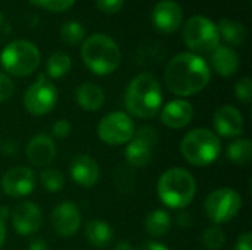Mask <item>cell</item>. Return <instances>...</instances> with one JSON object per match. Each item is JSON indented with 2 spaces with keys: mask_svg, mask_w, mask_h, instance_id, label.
<instances>
[{
  "mask_svg": "<svg viewBox=\"0 0 252 250\" xmlns=\"http://www.w3.org/2000/svg\"><path fill=\"white\" fill-rule=\"evenodd\" d=\"M96 4L105 13H117L121 10L124 0H96Z\"/></svg>",
  "mask_w": 252,
  "mask_h": 250,
  "instance_id": "d590c367",
  "label": "cell"
},
{
  "mask_svg": "<svg viewBox=\"0 0 252 250\" xmlns=\"http://www.w3.org/2000/svg\"><path fill=\"white\" fill-rule=\"evenodd\" d=\"M195 109L190 102L183 99H176L168 102L164 108H161V121L165 127L179 130L190 124L193 119Z\"/></svg>",
  "mask_w": 252,
  "mask_h": 250,
  "instance_id": "2e32d148",
  "label": "cell"
},
{
  "mask_svg": "<svg viewBox=\"0 0 252 250\" xmlns=\"http://www.w3.org/2000/svg\"><path fill=\"white\" fill-rule=\"evenodd\" d=\"M154 147L145 144L137 139H131V141L126 147V161L133 168H143L152 159Z\"/></svg>",
  "mask_w": 252,
  "mask_h": 250,
  "instance_id": "603a6c76",
  "label": "cell"
},
{
  "mask_svg": "<svg viewBox=\"0 0 252 250\" xmlns=\"http://www.w3.org/2000/svg\"><path fill=\"white\" fill-rule=\"evenodd\" d=\"M16 152H18V146H16L15 141H12V140L3 141V144H1V153H3V155H6V156H13Z\"/></svg>",
  "mask_w": 252,
  "mask_h": 250,
  "instance_id": "f35d334b",
  "label": "cell"
},
{
  "mask_svg": "<svg viewBox=\"0 0 252 250\" xmlns=\"http://www.w3.org/2000/svg\"><path fill=\"white\" fill-rule=\"evenodd\" d=\"M4 239H6V225H4V221L0 218V249L4 243Z\"/></svg>",
  "mask_w": 252,
  "mask_h": 250,
  "instance_id": "ee69618b",
  "label": "cell"
},
{
  "mask_svg": "<svg viewBox=\"0 0 252 250\" xmlns=\"http://www.w3.org/2000/svg\"><path fill=\"white\" fill-rule=\"evenodd\" d=\"M75 99H77V103L84 111L94 112V111L102 109L105 103V93L94 83H83L75 90Z\"/></svg>",
  "mask_w": 252,
  "mask_h": 250,
  "instance_id": "ffe728a7",
  "label": "cell"
},
{
  "mask_svg": "<svg viewBox=\"0 0 252 250\" xmlns=\"http://www.w3.org/2000/svg\"><path fill=\"white\" fill-rule=\"evenodd\" d=\"M84 236L87 239V242L97 248V249H103L106 248L114 237V231L111 228V225L106 221L102 220H92L86 224L84 228Z\"/></svg>",
  "mask_w": 252,
  "mask_h": 250,
  "instance_id": "44dd1931",
  "label": "cell"
},
{
  "mask_svg": "<svg viewBox=\"0 0 252 250\" xmlns=\"http://www.w3.org/2000/svg\"><path fill=\"white\" fill-rule=\"evenodd\" d=\"M41 62L38 47L28 40H15L9 43L0 55V63L4 71L15 77H28L37 71Z\"/></svg>",
  "mask_w": 252,
  "mask_h": 250,
  "instance_id": "8992f818",
  "label": "cell"
},
{
  "mask_svg": "<svg viewBox=\"0 0 252 250\" xmlns=\"http://www.w3.org/2000/svg\"><path fill=\"white\" fill-rule=\"evenodd\" d=\"M241 208L242 197L236 190L230 187H221L211 192L204 205L205 214L214 225L232 221L238 215Z\"/></svg>",
  "mask_w": 252,
  "mask_h": 250,
  "instance_id": "ba28073f",
  "label": "cell"
},
{
  "mask_svg": "<svg viewBox=\"0 0 252 250\" xmlns=\"http://www.w3.org/2000/svg\"><path fill=\"white\" fill-rule=\"evenodd\" d=\"M176 222L180 228H189L193 224V217L188 211H180L176 217Z\"/></svg>",
  "mask_w": 252,
  "mask_h": 250,
  "instance_id": "74e56055",
  "label": "cell"
},
{
  "mask_svg": "<svg viewBox=\"0 0 252 250\" xmlns=\"http://www.w3.org/2000/svg\"><path fill=\"white\" fill-rule=\"evenodd\" d=\"M183 41L192 53H211L220 46V34L217 25L204 15L189 18L183 25Z\"/></svg>",
  "mask_w": 252,
  "mask_h": 250,
  "instance_id": "52a82bcc",
  "label": "cell"
},
{
  "mask_svg": "<svg viewBox=\"0 0 252 250\" xmlns=\"http://www.w3.org/2000/svg\"><path fill=\"white\" fill-rule=\"evenodd\" d=\"M114 250H134V248L131 246V243H130V242H127V240H121V242H118V243L115 245Z\"/></svg>",
  "mask_w": 252,
  "mask_h": 250,
  "instance_id": "7bdbcfd3",
  "label": "cell"
},
{
  "mask_svg": "<svg viewBox=\"0 0 252 250\" xmlns=\"http://www.w3.org/2000/svg\"><path fill=\"white\" fill-rule=\"evenodd\" d=\"M133 139H137V140L143 141L145 144H148V146H151V147H155L157 143H158L159 136H158V131H157L154 127L145 125V127H140L137 131H134Z\"/></svg>",
  "mask_w": 252,
  "mask_h": 250,
  "instance_id": "1f68e13d",
  "label": "cell"
},
{
  "mask_svg": "<svg viewBox=\"0 0 252 250\" xmlns=\"http://www.w3.org/2000/svg\"><path fill=\"white\" fill-rule=\"evenodd\" d=\"M40 181H41L43 187L50 193H56L65 186V178H63L62 172L58 169H53V168H44L40 172Z\"/></svg>",
  "mask_w": 252,
  "mask_h": 250,
  "instance_id": "f1b7e54d",
  "label": "cell"
},
{
  "mask_svg": "<svg viewBox=\"0 0 252 250\" xmlns=\"http://www.w3.org/2000/svg\"><path fill=\"white\" fill-rule=\"evenodd\" d=\"M152 24L162 34L176 32L183 22V10L174 0H161L152 10Z\"/></svg>",
  "mask_w": 252,
  "mask_h": 250,
  "instance_id": "5bb4252c",
  "label": "cell"
},
{
  "mask_svg": "<svg viewBox=\"0 0 252 250\" xmlns=\"http://www.w3.org/2000/svg\"><path fill=\"white\" fill-rule=\"evenodd\" d=\"M210 78L211 71L208 63L192 52H183L171 57L164 72L167 88L179 97L201 93L208 85Z\"/></svg>",
  "mask_w": 252,
  "mask_h": 250,
  "instance_id": "6da1fadb",
  "label": "cell"
},
{
  "mask_svg": "<svg viewBox=\"0 0 252 250\" xmlns=\"http://www.w3.org/2000/svg\"><path fill=\"white\" fill-rule=\"evenodd\" d=\"M217 25L220 37L230 46H241L247 40V28L244 24L232 19H220Z\"/></svg>",
  "mask_w": 252,
  "mask_h": 250,
  "instance_id": "cb8c5ba5",
  "label": "cell"
},
{
  "mask_svg": "<svg viewBox=\"0 0 252 250\" xmlns=\"http://www.w3.org/2000/svg\"><path fill=\"white\" fill-rule=\"evenodd\" d=\"M81 59L93 74L108 75L120 66L121 50L109 35L93 34L83 41Z\"/></svg>",
  "mask_w": 252,
  "mask_h": 250,
  "instance_id": "3957f363",
  "label": "cell"
},
{
  "mask_svg": "<svg viewBox=\"0 0 252 250\" xmlns=\"http://www.w3.org/2000/svg\"><path fill=\"white\" fill-rule=\"evenodd\" d=\"M72 62L65 52H55L49 56L46 63V72L50 78H61L71 71Z\"/></svg>",
  "mask_w": 252,
  "mask_h": 250,
  "instance_id": "4316f807",
  "label": "cell"
},
{
  "mask_svg": "<svg viewBox=\"0 0 252 250\" xmlns=\"http://www.w3.org/2000/svg\"><path fill=\"white\" fill-rule=\"evenodd\" d=\"M202 243L207 249L220 250L226 243V234L219 225H211L204 231Z\"/></svg>",
  "mask_w": 252,
  "mask_h": 250,
  "instance_id": "f546056e",
  "label": "cell"
},
{
  "mask_svg": "<svg viewBox=\"0 0 252 250\" xmlns=\"http://www.w3.org/2000/svg\"><path fill=\"white\" fill-rule=\"evenodd\" d=\"M10 32V27L3 15H0V37H6Z\"/></svg>",
  "mask_w": 252,
  "mask_h": 250,
  "instance_id": "b9f144b4",
  "label": "cell"
},
{
  "mask_svg": "<svg viewBox=\"0 0 252 250\" xmlns=\"http://www.w3.org/2000/svg\"><path fill=\"white\" fill-rule=\"evenodd\" d=\"M127 111L140 119L155 118L162 108V90L159 81L149 72L134 77L124 94Z\"/></svg>",
  "mask_w": 252,
  "mask_h": 250,
  "instance_id": "7a4b0ae2",
  "label": "cell"
},
{
  "mask_svg": "<svg viewBox=\"0 0 252 250\" xmlns=\"http://www.w3.org/2000/svg\"><path fill=\"white\" fill-rule=\"evenodd\" d=\"M180 152L189 164L207 167L220 156L221 141L214 131L208 128H195L183 137Z\"/></svg>",
  "mask_w": 252,
  "mask_h": 250,
  "instance_id": "5b68a950",
  "label": "cell"
},
{
  "mask_svg": "<svg viewBox=\"0 0 252 250\" xmlns=\"http://www.w3.org/2000/svg\"><path fill=\"white\" fill-rule=\"evenodd\" d=\"M137 250H168L165 245L159 243V242H146L143 245H140V248Z\"/></svg>",
  "mask_w": 252,
  "mask_h": 250,
  "instance_id": "ab89813d",
  "label": "cell"
},
{
  "mask_svg": "<svg viewBox=\"0 0 252 250\" xmlns=\"http://www.w3.org/2000/svg\"><path fill=\"white\" fill-rule=\"evenodd\" d=\"M37 177L32 169L27 167H15L9 169L1 178V190L9 197H25L34 192Z\"/></svg>",
  "mask_w": 252,
  "mask_h": 250,
  "instance_id": "8fae6325",
  "label": "cell"
},
{
  "mask_svg": "<svg viewBox=\"0 0 252 250\" xmlns=\"http://www.w3.org/2000/svg\"><path fill=\"white\" fill-rule=\"evenodd\" d=\"M227 158L239 167L248 165L252 158L251 140L236 139L235 141H232L227 147Z\"/></svg>",
  "mask_w": 252,
  "mask_h": 250,
  "instance_id": "484cf974",
  "label": "cell"
},
{
  "mask_svg": "<svg viewBox=\"0 0 252 250\" xmlns=\"http://www.w3.org/2000/svg\"><path fill=\"white\" fill-rule=\"evenodd\" d=\"M9 215H10V211H9L7 208H0V218H1L3 221H4Z\"/></svg>",
  "mask_w": 252,
  "mask_h": 250,
  "instance_id": "f6af8a7d",
  "label": "cell"
},
{
  "mask_svg": "<svg viewBox=\"0 0 252 250\" xmlns=\"http://www.w3.org/2000/svg\"><path fill=\"white\" fill-rule=\"evenodd\" d=\"M159 200L171 209H185L196 196V181L192 174L182 168L165 171L157 186Z\"/></svg>",
  "mask_w": 252,
  "mask_h": 250,
  "instance_id": "277c9868",
  "label": "cell"
},
{
  "mask_svg": "<svg viewBox=\"0 0 252 250\" xmlns=\"http://www.w3.org/2000/svg\"><path fill=\"white\" fill-rule=\"evenodd\" d=\"M217 134L223 137H236L244 133V115L233 105L219 108L213 118Z\"/></svg>",
  "mask_w": 252,
  "mask_h": 250,
  "instance_id": "9a60e30c",
  "label": "cell"
},
{
  "mask_svg": "<svg viewBox=\"0 0 252 250\" xmlns=\"http://www.w3.org/2000/svg\"><path fill=\"white\" fill-rule=\"evenodd\" d=\"M145 231L155 239L164 237L171 228V217L164 209H154L145 218Z\"/></svg>",
  "mask_w": 252,
  "mask_h": 250,
  "instance_id": "7402d4cb",
  "label": "cell"
},
{
  "mask_svg": "<svg viewBox=\"0 0 252 250\" xmlns=\"http://www.w3.org/2000/svg\"><path fill=\"white\" fill-rule=\"evenodd\" d=\"M28 250H49V246L43 239H35L30 243Z\"/></svg>",
  "mask_w": 252,
  "mask_h": 250,
  "instance_id": "60d3db41",
  "label": "cell"
},
{
  "mask_svg": "<svg viewBox=\"0 0 252 250\" xmlns=\"http://www.w3.org/2000/svg\"><path fill=\"white\" fill-rule=\"evenodd\" d=\"M32 1L50 12H65L71 9L75 3V0H32Z\"/></svg>",
  "mask_w": 252,
  "mask_h": 250,
  "instance_id": "d6a6232c",
  "label": "cell"
},
{
  "mask_svg": "<svg viewBox=\"0 0 252 250\" xmlns=\"http://www.w3.org/2000/svg\"><path fill=\"white\" fill-rule=\"evenodd\" d=\"M59 34H61V38L63 43H66L69 46H75V44L84 41L86 31H84V27L78 21H68L61 27Z\"/></svg>",
  "mask_w": 252,
  "mask_h": 250,
  "instance_id": "83f0119b",
  "label": "cell"
},
{
  "mask_svg": "<svg viewBox=\"0 0 252 250\" xmlns=\"http://www.w3.org/2000/svg\"><path fill=\"white\" fill-rule=\"evenodd\" d=\"M71 178L81 187H93L100 177L97 162L89 155H78L71 162Z\"/></svg>",
  "mask_w": 252,
  "mask_h": 250,
  "instance_id": "ac0fdd59",
  "label": "cell"
},
{
  "mask_svg": "<svg viewBox=\"0 0 252 250\" xmlns=\"http://www.w3.org/2000/svg\"><path fill=\"white\" fill-rule=\"evenodd\" d=\"M13 91H15L13 81L6 74L0 72V102H4V100L10 99Z\"/></svg>",
  "mask_w": 252,
  "mask_h": 250,
  "instance_id": "836d02e7",
  "label": "cell"
},
{
  "mask_svg": "<svg viewBox=\"0 0 252 250\" xmlns=\"http://www.w3.org/2000/svg\"><path fill=\"white\" fill-rule=\"evenodd\" d=\"M58 102V90L55 84L46 77L40 75L24 93L22 103L28 113L43 116L53 111Z\"/></svg>",
  "mask_w": 252,
  "mask_h": 250,
  "instance_id": "9c48e42d",
  "label": "cell"
},
{
  "mask_svg": "<svg viewBox=\"0 0 252 250\" xmlns=\"http://www.w3.org/2000/svg\"><path fill=\"white\" fill-rule=\"evenodd\" d=\"M10 221L13 230L21 236H31L37 233L43 222L41 209L32 202H21L10 211Z\"/></svg>",
  "mask_w": 252,
  "mask_h": 250,
  "instance_id": "7c38bea8",
  "label": "cell"
},
{
  "mask_svg": "<svg viewBox=\"0 0 252 250\" xmlns=\"http://www.w3.org/2000/svg\"><path fill=\"white\" fill-rule=\"evenodd\" d=\"M71 133V124L66 119H58L52 127V134L56 139H66Z\"/></svg>",
  "mask_w": 252,
  "mask_h": 250,
  "instance_id": "e575fe53",
  "label": "cell"
},
{
  "mask_svg": "<svg viewBox=\"0 0 252 250\" xmlns=\"http://www.w3.org/2000/svg\"><path fill=\"white\" fill-rule=\"evenodd\" d=\"M211 65L214 71L221 77H232L236 74L241 65L238 53L229 46H217L211 52Z\"/></svg>",
  "mask_w": 252,
  "mask_h": 250,
  "instance_id": "d6986e66",
  "label": "cell"
},
{
  "mask_svg": "<svg viewBox=\"0 0 252 250\" xmlns=\"http://www.w3.org/2000/svg\"><path fill=\"white\" fill-rule=\"evenodd\" d=\"M235 250H252V233H244L238 237Z\"/></svg>",
  "mask_w": 252,
  "mask_h": 250,
  "instance_id": "8d00e7d4",
  "label": "cell"
},
{
  "mask_svg": "<svg viewBox=\"0 0 252 250\" xmlns=\"http://www.w3.org/2000/svg\"><path fill=\"white\" fill-rule=\"evenodd\" d=\"M25 156L34 167H47L56 156V144L49 136L37 134L27 143Z\"/></svg>",
  "mask_w": 252,
  "mask_h": 250,
  "instance_id": "e0dca14e",
  "label": "cell"
},
{
  "mask_svg": "<svg viewBox=\"0 0 252 250\" xmlns=\"http://www.w3.org/2000/svg\"><path fill=\"white\" fill-rule=\"evenodd\" d=\"M235 94L236 99L245 105L251 103L252 100V80L250 77H244L241 78L236 85H235Z\"/></svg>",
  "mask_w": 252,
  "mask_h": 250,
  "instance_id": "4dcf8cb0",
  "label": "cell"
},
{
  "mask_svg": "<svg viewBox=\"0 0 252 250\" xmlns=\"http://www.w3.org/2000/svg\"><path fill=\"white\" fill-rule=\"evenodd\" d=\"M134 124L124 112H112L105 115L97 125L99 139L108 146L128 144L134 136Z\"/></svg>",
  "mask_w": 252,
  "mask_h": 250,
  "instance_id": "30bf717a",
  "label": "cell"
},
{
  "mask_svg": "<svg viewBox=\"0 0 252 250\" xmlns=\"http://www.w3.org/2000/svg\"><path fill=\"white\" fill-rule=\"evenodd\" d=\"M114 184L120 193H123V194L131 193L136 187V171H134V168L130 167L128 164L117 165V168L114 171Z\"/></svg>",
  "mask_w": 252,
  "mask_h": 250,
  "instance_id": "d4e9b609",
  "label": "cell"
},
{
  "mask_svg": "<svg viewBox=\"0 0 252 250\" xmlns=\"http://www.w3.org/2000/svg\"><path fill=\"white\" fill-rule=\"evenodd\" d=\"M50 224L58 236L71 237L78 231L81 225L80 209L71 202H62L52 211Z\"/></svg>",
  "mask_w": 252,
  "mask_h": 250,
  "instance_id": "4fadbf2b",
  "label": "cell"
}]
</instances>
